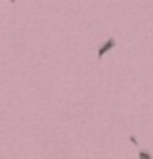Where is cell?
I'll return each mask as SVG.
<instances>
[{
	"label": "cell",
	"instance_id": "3957f363",
	"mask_svg": "<svg viewBox=\"0 0 153 159\" xmlns=\"http://www.w3.org/2000/svg\"><path fill=\"white\" fill-rule=\"evenodd\" d=\"M9 2H16V0H9Z\"/></svg>",
	"mask_w": 153,
	"mask_h": 159
},
{
	"label": "cell",
	"instance_id": "6da1fadb",
	"mask_svg": "<svg viewBox=\"0 0 153 159\" xmlns=\"http://www.w3.org/2000/svg\"><path fill=\"white\" fill-rule=\"evenodd\" d=\"M112 48H115V39H114V38H108L107 41L101 43L100 48H98V60L103 58V55H105V53H108Z\"/></svg>",
	"mask_w": 153,
	"mask_h": 159
},
{
	"label": "cell",
	"instance_id": "7a4b0ae2",
	"mask_svg": "<svg viewBox=\"0 0 153 159\" xmlns=\"http://www.w3.org/2000/svg\"><path fill=\"white\" fill-rule=\"evenodd\" d=\"M139 157L141 159H151V154H150V152H145V151H139Z\"/></svg>",
	"mask_w": 153,
	"mask_h": 159
}]
</instances>
